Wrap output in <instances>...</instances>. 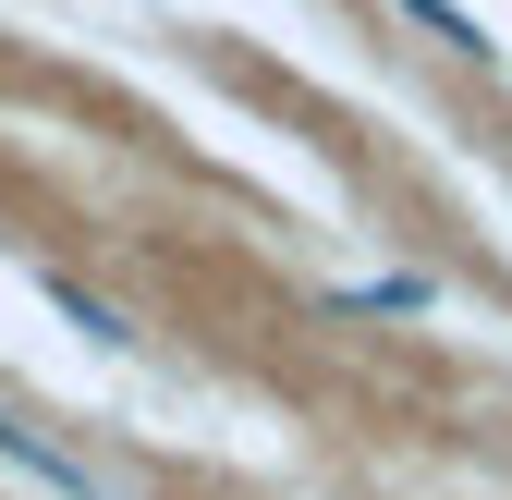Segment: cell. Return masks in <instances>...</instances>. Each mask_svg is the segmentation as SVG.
<instances>
[{
  "mask_svg": "<svg viewBox=\"0 0 512 500\" xmlns=\"http://www.w3.org/2000/svg\"><path fill=\"white\" fill-rule=\"evenodd\" d=\"M0 464H13L25 488H49V500H110V476H98L86 452H61V440H49V427H25L13 403H0Z\"/></svg>",
  "mask_w": 512,
  "mask_h": 500,
  "instance_id": "6da1fadb",
  "label": "cell"
},
{
  "mask_svg": "<svg viewBox=\"0 0 512 500\" xmlns=\"http://www.w3.org/2000/svg\"><path fill=\"white\" fill-rule=\"evenodd\" d=\"M49 305H61V318H74L86 342H110V354H122V342H135V318H122V305H110V293H86V281H49Z\"/></svg>",
  "mask_w": 512,
  "mask_h": 500,
  "instance_id": "7a4b0ae2",
  "label": "cell"
},
{
  "mask_svg": "<svg viewBox=\"0 0 512 500\" xmlns=\"http://www.w3.org/2000/svg\"><path fill=\"white\" fill-rule=\"evenodd\" d=\"M354 305H366V318H427V305H439V281H415V269H403V281H366Z\"/></svg>",
  "mask_w": 512,
  "mask_h": 500,
  "instance_id": "3957f363",
  "label": "cell"
},
{
  "mask_svg": "<svg viewBox=\"0 0 512 500\" xmlns=\"http://www.w3.org/2000/svg\"><path fill=\"white\" fill-rule=\"evenodd\" d=\"M403 13H415V25H427L439 49H452V61H488V37H476V25L452 13V0H403Z\"/></svg>",
  "mask_w": 512,
  "mask_h": 500,
  "instance_id": "277c9868",
  "label": "cell"
}]
</instances>
